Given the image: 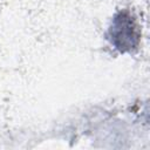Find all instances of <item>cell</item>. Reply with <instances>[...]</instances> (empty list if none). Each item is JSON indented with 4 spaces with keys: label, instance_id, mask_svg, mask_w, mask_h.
<instances>
[{
    "label": "cell",
    "instance_id": "cell-1",
    "mask_svg": "<svg viewBox=\"0 0 150 150\" xmlns=\"http://www.w3.org/2000/svg\"><path fill=\"white\" fill-rule=\"evenodd\" d=\"M114 39L116 40V45L121 49H130L137 42V34L134 22L130 18H125L121 14V16L115 21L114 26Z\"/></svg>",
    "mask_w": 150,
    "mask_h": 150
}]
</instances>
